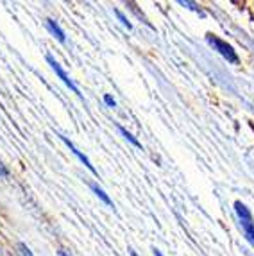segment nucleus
Masks as SVG:
<instances>
[{
	"mask_svg": "<svg viewBox=\"0 0 254 256\" xmlns=\"http://www.w3.org/2000/svg\"><path fill=\"white\" fill-rule=\"evenodd\" d=\"M206 42H208V45H210V47H213V50L218 52V54H220L222 58L228 61V63H231V64H238V63H240V58H238L236 50H234V48L231 47L228 42H224L222 38L212 34V32H208V34H206Z\"/></svg>",
	"mask_w": 254,
	"mask_h": 256,
	"instance_id": "nucleus-1",
	"label": "nucleus"
},
{
	"mask_svg": "<svg viewBox=\"0 0 254 256\" xmlns=\"http://www.w3.org/2000/svg\"><path fill=\"white\" fill-rule=\"evenodd\" d=\"M233 206H234V214H236L238 220H240L244 235H246V238L254 246V218H252V214H250V210L242 201H234Z\"/></svg>",
	"mask_w": 254,
	"mask_h": 256,
	"instance_id": "nucleus-2",
	"label": "nucleus"
},
{
	"mask_svg": "<svg viewBox=\"0 0 254 256\" xmlns=\"http://www.w3.org/2000/svg\"><path fill=\"white\" fill-rule=\"evenodd\" d=\"M47 63L50 64V68L56 72V76L60 77L61 81H63L64 84H66L68 88H70V90H72L74 94L77 95V97H80V98H82V94H80V90H79V88H77V84L72 81V79H70V77H68V74L64 72V68H63V66H61V64L58 63V61H56V58H54V56L47 54Z\"/></svg>",
	"mask_w": 254,
	"mask_h": 256,
	"instance_id": "nucleus-3",
	"label": "nucleus"
},
{
	"mask_svg": "<svg viewBox=\"0 0 254 256\" xmlns=\"http://www.w3.org/2000/svg\"><path fill=\"white\" fill-rule=\"evenodd\" d=\"M58 136H60V138H61V140H63V144H64V146H66V147H68V149H70V150H72V152H74V154H76V156H77V160H79V162H80V163H82V165H84V166H86V168H88V170H90V172H92V174L98 176L97 168H95V166H94V165H92V162H90V158H88V156H86V154H82V152H80V150H79V149H77V147H76V146H74L72 142L68 140V138H66V136H63V134H58Z\"/></svg>",
	"mask_w": 254,
	"mask_h": 256,
	"instance_id": "nucleus-4",
	"label": "nucleus"
},
{
	"mask_svg": "<svg viewBox=\"0 0 254 256\" xmlns=\"http://www.w3.org/2000/svg\"><path fill=\"white\" fill-rule=\"evenodd\" d=\"M45 26H47L48 32H50V34L54 36L58 42L66 43V34H64V30L61 29V26L58 24V22L52 20V18H47V20H45Z\"/></svg>",
	"mask_w": 254,
	"mask_h": 256,
	"instance_id": "nucleus-5",
	"label": "nucleus"
},
{
	"mask_svg": "<svg viewBox=\"0 0 254 256\" xmlns=\"http://www.w3.org/2000/svg\"><path fill=\"white\" fill-rule=\"evenodd\" d=\"M90 188L94 190V194L98 197V199H100L102 202H104V204L110 206V208H113V201H111V199H110V196H108V194L104 192V190H102V188L98 186L97 183H90Z\"/></svg>",
	"mask_w": 254,
	"mask_h": 256,
	"instance_id": "nucleus-6",
	"label": "nucleus"
},
{
	"mask_svg": "<svg viewBox=\"0 0 254 256\" xmlns=\"http://www.w3.org/2000/svg\"><path fill=\"white\" fill-rule=\"evenodd\" d=\"M116 129H118L120 131V134H122L124 138H126L127 142H129V144H131V146H134L136 149H142V144H140V140H138V138L134 136V134H132V132H129L127 131L126 128H124V126H116Z\"/></svg>",
	"mask_w": 254,
	"mask_h": 256,
	"instance_id": "nucleus-7",
	"label": "nucleus"
},
{
	"mask_svg": "<svg viewBox=\"0 0 254 256\" xmlns=\"http://www.w3.org/2000/svg\"><path fill=\"white\" fill-rule=\"evenodd\" d=\"M179 4L184 6V8H188V9H192V11H195V13H199L200 16H206V13L200 9V6L195 4V2H190V0H179Z\"/></svg>",
	"mask_w": 254,
	"mask_h": 256,
	"instance_id": "nucleus-8",
	"label": "nucleus"
},
{
	"mask_svg": "<svg viewBox=\"0 0 254 256\" xmlns=\"http://www.w3.org/2000/svg\"><path fill=\"white\" fill-rule=\"evenodd\" d=\"M114 14H116V18L120 20V24H122L124 27H127V30H131V29H132V24H131L129 20H127V16L122 13V11H120V9H114Z\"/></svg>",
	"mask_w": 254,
	"mask_h": 256,
	"instance_id": "nucleus-9",
	"label": "nucleus"
},
{
	"mask_svg": "<svg viewBox=\"0 0 254 256\" xmlns=\"http://www.w3.org/2000/svg\"><path fill=\"white\" fill-rule=\"evenodd\" d=\"M127 6H129V9H131V11H134V14H136V16H138V18H142V20H144V24H145V26H147V27H150V29H154V27H152V24H150V22H148L147 18L144 16V13H140V11H138V9H136V4H132V2H127Z\"/></svg>",
	"mask_w": 254,
	"mask_h": 256,
	"instance_id": "nucleus-10",
	"label": "nucleus"
},
{
	"mask_svg": "<svg viewBox=\"0 0 254 256\" xmlns=\"http://www.w3.org/2000/svg\"><path fill=\"white\" fill-rule=\"evenodd\" d=\"M104 104H106L108 108H116V100H114V98L111 97L110 94L104 95Z\"/></svg>",
	"mask_w": 254,
	"mask_h": 256,
	"instance_id": "nucleus-11",
	"label": "nucleus"
},
{
	"mask_svg": "<svg viewBox=\"0 0 254 256\" xmlns=\"http://www.w3.org/2000/svg\"><path fill=\"white\" fill-rule=\"evenodd\" d=\"M18 249H20V252H22V254H24V256H32V252H30V249L29 248H27V246H26V244H18Z\"/></svg>",
	"mask_w": 254,
	"mask_h": 256,
	"instance_id": "nucleus-12",
	"label": "nucleus"
},
{
	"mask_svg": "<svg viewBox=\"0 0 254 256\" xmlns=\"http://www.w3.org/2000/svg\"><path fill=\"white\" fill-rule=\"evenodd\" d=\"M9 176V170H8V166L4 165V163L0 162V178H8Z\"/></svg>",
	"mask_w": 254,
	"mask_h": 256,
	"instance_id": "nucleus-13",
	"label": "nucleus"
},
{
	"mask_svg": "<svg viewBox=\"0 0 254 256\" xmlns=\"http://www.w3.org/2000/svg\"><path fill=\"white\" fill-rule=\"evenodd\" d=\"M58 254H60V256H72V252L66 251V249H60V251H58Z\"/></svg>",
	"mask_w": 254,
	"mask_h": 256,
	"instance_id": "nucleus-14",
	"label": "nucleus"
},
{
	"mask_svg": "<svg viewBox=\"0 0 254 256\" xmlns=\"http://www.w3.org/2000/svg\"><path fill=\"white\" fill-rule=\"evenodd\" d=\"M154 256H165V254H163L160 249H154Z\"/></svg>",
	"mask_w": 254,
	"mask_h": 256,
	"instance_id": "nucleus-15",
	"label": "nucleus"
},
{
	"mask_svg": "<svg viewBox=\"0 0 254 256\" xmlns=\"http://www.w3.org/2000/svg\"><path fill=\"white\" fill-rule=\"evenodd\" d=\"M131 256H138V254H136V252H134V251H131Z\"/></svg>",
	"mask_w": 254,
	"mask_h": 256,
	"instance_id": "nucleus-16",
	"label": "nucleus"
}]
</instances>
